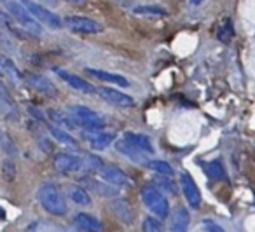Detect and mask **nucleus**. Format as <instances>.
Masks as SVG:
<instances>
[{
	"mask_svg": "<svg viewBox=\"0 0 255 232\" xmlns=\"http://www.w3.org/2000/svg\"><path fill=\"white\" fill-rule=\"evenodd\" d=\"M234 37V26L231 19H224L217 28V39L220 42H231V39Z\"/></svg>",
	"mask_w": 255,
	"mask_h": 232,
	"instance_id": "bb28decb",
	"label": "nucleus"
},
{
	"mask_svg": "<svg viewBox=\"0 0 255 232\" xmlns=\"http://www.w3.org/2000/svg\"><path fill=\"white\" fill-rule=\"evenodd\" d=\"M65 2H70V4H75V5H82V4H86V0H65Z\"/></svg>",
	"mask_w": 255,
	"mask_h": 232,
	"instance_id": "4c0bfd02",
	"label": "nucleus"
},
{
	"mask_svg": "<svg viewBox=\"0 0 255 232\" xmlns=\"http://www.w3.org/2000/svg\"><path fill=\"white\" fill-rule=\"evenodd\" d=\"M82 187L86 190H91V192H96L98 196L102 197H114L116 199L119 190L116 189L114 185L107 182H102V180H96V178H91V176H82Z\"/></svg>",
	"mask_w": 255,
	"mask_h": 232,
	"instance_id": "ddd939ff",
	"label": "nucleus"
},
{
	"mask_svg": "<svg viewBox=\"0 0 255 232\" xmlns=\"http://www.w3.org/2000/svg\"><path fill=\"white\" fill-rule=\"evenodd\" d=\"M203 227H205L206 232H226L219 224H217V222L208 220V218H206V220H203Z\"/></svg>",
	"mask_w": 255,
	"mask_h": 232,
	"instance_id": "c9c22d12",
	"label": "nucleus"
},
{
	"mask_svg": "<svg viewBox=\"0 0 255 232\" xmlns=\"http://www.w3.org/2000/svg\"><path fill=\"white\" fill-rule=\"evenodd\" d=\"M98 175L103 178V182L110 183V185H114V187H124V185H129V183H131L123 169H119L114 164H107V162L102 166Z\"/></svg>",
	"mask_w": 255,
	"mask_h": 232,
	"instance_id": "f8f14e48",
	"label": "nucleus"
},
{
	"mask_svg": "<svg viewBox=\"0 0 255 232\" xmlns=\"http://www.w3.org/2000/svg\"><path fill=\"white\" fill-rule=\"evenodd\" d=\"M142 201L145 204V208L159 220H166L170 217V203H168V197L163 194V190L157 189L154 183H147L142 187Z\"/></svg>",
	"mask_w": 255,
	"mask_h": 232,
	"instance_id": "f03ea898",
	"label": "nucleus"
},
{
	"mask_svg": "<svg viewBox=\"0 0 255 232\" xmlns=\"http://www.w3.org/2000/svg\"><path fill=\"white\" fill-rule=\"evenodd\" d=\"M205 0H191V4H194V5H199V4H203Z\"/></svg>",
	"mask_w": 255,
	"mask_h": 232,
	"instance_id": "58836bf2",
	"label": "nucleus"
},
{
	"mask_svg": "<svg viewBox=\"0 0 255 232\" xmlns=\"http://www.w3.org/2000/svg\"><path fill=\"white\" fill-rule=\"evenodd\" d=\"M37 197H39L42 208L47 213L54 215V217H63L67 215L68 204L65 199V192L53 182H44L40 183L39 190H37Z\"/></svg>",
	"mask_w": 255,
	"mask_h": 232,
	"instance_id": "f257e3e1",
	"label": "nucleus"
},
{
	"mask_svg": "<svg viewBox=\"0 0 255 232\" xmlns=\"http://www.w3.org/2000/svg\"><path fill=\"white\" fill-rule=\"evenodd\" d=\"M0 114L9 120H18V110L7 93H0Z\"/></svg>",
	"mask_w": 255,
	"mask_h": 232,
	"instance_id": "a878e982",
	"label": "nucleus"
},
{
	"mask_svg": "<svg viewBox=\"0 0 255 232\" xmlns=\"http://www.w3.org/2000/svg\"><path fill=\"white\" fill-rule=\"evenodd\" d=\"M23 4V7L40 23V25L47 26L51 30H61L63 28V19L58 14H54L53 11H49L47 7H44L40 2H33V0H19Z\"/></svg>",
	"mask_w": 255,
	"mask_h": 232,
	"instance_id": "20e7f679",
	"label": "nucleus"
},
{
	"mask_svg": "<svg viewBox=\"0 0 255 232\" xmlns=\"http://www.w3.org/2000/svg\"><path fill=\"white\" fill-rule=\"evenodd\" d=\"M0 68H2V72H4L5 77L11 79L14 84L21 86L23 82H25V74H21L19 68L16 67L14 61H12L9 56H5V54H0Z\"/></svg>",
	"mask_w": 255,
	"mask_h": 232,
	"instance_id": "6ab92c4d",
	"label": "nucleus"
},
{
	"mask_svg": "<svg viewBox=\"0 0 255 232\" xmlns=\"http://www.w3.org/2000/svg\"><path fill=\"white\" fill-rule=\"evenodd\" d=\"M145 166L150 169H154V171L161 173V175H164V176H173L175 175L173 168H171L166 161H161V159H149V161L145 162Z\"/></svg>",
	"mask_w": 255,
	"mask_h": 232,
	"instance_id": "cd10ccee",
	"label": "nucleus"
},
{
	"mask_svg": "<svg viewBox=\"0 0 255 232\" xmlns=\"http://www.w3.org/2000/svg\"><path fill=\"white\" fill-rule=\"evenodd\" d=\"M123 140L128 141V143L131 145V147L138 148V150L145 152V154H152L154 152V147H152V141L147 134H142V133H133V131H126L123 134Z\"/></svg>",
	"mask_w": 255,
	"mask_h": 232,
	"instance_id": "dca6fc26",
	"label": "nucleus"
},
{
	"mask_svg": "<svg viewBox=\"0 0 255 232\" xmlns=\"http://www.w3.org/2000/svg\"><path fill=\"white\" fill-rule=\"evenodd\" d=\"M154 185L157 187V189H166V190H170V192H173L175 194V185H173V182H171V178H159V176H157L156 178V183H154Z\"/></svg>",
	"mask_w": 255,
	"mask_h": 232,
	"instance_id": "f704fd0d",
	"label": "nucleus"
},
{
	"mask_svg": "<svg viewBox=\"0 0 255 232\" xmlns=\"http://www.w3.org/2000/svg\"><path fill=\"white\" fill-rule=\"evenodd\" d=\"M46 127H47V131H49V134L54 138L56 141H60V143H63V145H68V147H77V140H75L72 134H68L65 129H60V127H56V126H53V124H46Z\"/></svg>",
	"mask_w": 255,
	"mask_h": 232,
	"instance_id": "393cba45",
	"label": "nucleus"
},
{
	"mask_svg": "<svg viewBox=\"0 0 255 232\" xmlns=\"http://www.w3.org/2000/svg\"><path fill=\"white\" fill-rule=\"evenodd\" d=\"M84 72L91 77L98 79V81H103V82H109V84H114V86H119V88H128L129 86V81L123 75H117V74H110V72H105V70H96V68H84Z\"/></svg>",
	"mask_w": 255,
	"mask_h": 232,
	"instance_id": "f3484780",
	"label": "nucleus"
},
{
	"mask_svg": "<svg viewBox=\"0 0 255 232\" xmlns=\"http://www.w3.org/2000/svg\"><path fill=\"white\" fill-rule=\"evenodd\" d=\"M133 12L138 16H166L168 11L159 5H138L133 9Z\"/></svg>",
	"mask_w": 255,
	"mask_h": 232,
	"instance_id": "c85d7f7f",
	"label": "nucleus"
},
{
	"mask_svg": "<svg viewBox=\"0 0 255 232\" xmlns=\"http://www.w3.org/2000/svg\"><path fill=\"white\" fill-rule=\"evenodd\" d=\"M4 77V72H2V68H0V79Z\"/></svg>",
	"mask_w": 255,
	"mask_h": 232,
	"instance_id": "ea45409f",
	"label": "nucleus"
},
{
	"mask_svg": "<svg viewBox=\"0 0 255 232\" xmlns=\"http://www.w3.org/2000/svg\"><path fill=\"white\" fill-rule=\"evenodd\" d=\"M0 134H2V131H0Z\"/></svg>",
	"mask_w": 255,
	"mask_h": 232,
	"instance_id": "79ce46f5",
	"label": "nucleus"
},
{
	"mask_svg": "<svg viewBox=\"0 0 255 232\" xmlns=\"http://www.w3.org/2000/svg\"><path fill=\"white\" fill-rule=\"evenodd\" d=\"M25 81L32 86L35 91L42 93V95L49 96V98H56L58 96V88L54 86L53 81H49L47 77L40 74H35V72H25Z\"/></svg>",
	"mask_w": 255,
	"mask_h": 232,
	"instance_id": "6e6552de",
	"label": "nucleus"
},
{
	"mask_svg": "<svg viewBox=\"0 0 255 232\" xmlns=\"http://www.w3.org/2000/svg\"><path fill=\"white\" fill-rule=\"evenodd\" d=\"M26 109H28V112L32 114V116L35 117L37 120H40V122H46V124H47V120H46V114H42V112H40V110H37L35 107H26Z\"/></svg>",
	"mask_w": 255,
	"mask_h": 232,
	"instance_id": "e433bc0d",
	"label": "nucleus"
},
{
	"mask_svg": "<svg viewBox=\"0 0 255 232\" xmlns=\"http://www.w3.org/2000/svg\"><path fill=\"white\" fill-rule=\"evenodd\" d=\"M68 112H70L75 126H81L84 131H102L107 124L105 119H103L98 112L89 109V107L72 105V107H68Z\"/></svg>",
	"mask_w": 255,
	"mask_h": 232,
	"instance_id": "7ed1b4c3",
	"label": "nucleus"
},
{
	"mask_svg": "<svg viewBox=\"0 0 255 232\" xmlns=\"http://www.w3.org/2000/svg\"><path fill=\"white\" fill-rule=\"evenodd\" d=\"M116 150L119 152V154L129 157L131 161H135V162H143V164H145V162L149 161V159H147L145 152H142V150H138V148L131 147V145L128 143V141H124L123 138L116 141Z\"/></svg>",
	"mask_w": 255,
	"mask_h": 232,
	"instance_id": "5701e85b",
	"label": "nucleus"
},
{
	"mask_svg": "<svg viewBox=\"0 0 255 232\" xmlns=\"http://www.w3.org/2000/svg\"><path fill=\"white\" fill-rule=\"evenodd\" d=\"M7 9H9V14L16 19V23H19V26L25 28L30 35H33V37L42 35V25H40V23L37 21V19L33 18V16L30 14L25 7H23L21 2H18V0H11V2H7Z\"/></svg>",
	"mask_w": 255,
	"mask_h": 232,
	"instance_id": "39448f33",
	"label": "nucleus"
},
{
	"mask_svg": "<svg viewBox=\"0 0 255 232\" xmlns=\"http://www.w3.org/2000/svg\"><path fill=\"white\" fill-rule=\"evenodd\" d=\"M47 117L51 119V122H54V126L60 129H74L75 122L72 119V116H68V112L61 109H49L47 110Z\"/></svg>",
	"mask_w": 255,
	"mask_h": 232,
	"instance_id": "b1692460",
	"label": "nucleus"
},
{
	"mask_svg": "<svg viewBox=\"0 0 255 232\" xmlns=\"http://www.w3.org/2000/svg\"><path fill=\"white\" fill-rule=\"evenodd\" d=\"M205 173L210 176L212 180H220L224 176V168L220 164V161H212V162H205Z\"/></svg>",
	"mask_w": 255,
	"mask_h": 232,
	"instance_id": "7c9ffc66",
	"label": "nucleus"
},
{
	"mask_svg": "<svg viewBox=\"0 0 255 232\" xmlns=\"http://www.w3.org/2000/svg\"><path fill=\"white\" fill-rule=\"evenodd\" d=\"M53 166L61 175H75V173H81L86 168L84 159H81L79 155L68 154V152H60V154L54 155Z\"/></svg>",
	"mask_w": 255,
	"mask_h": 232,
	"instance_id": "423d86ee",
	"label": "nucleus"
},
{
	"mask_svg": "<svg viewBox=\"0 0 255 232\" xmlns=\"http://www.w3.org/2000/svg\"><path fill=\"white\" fill-rule=\"evenodd\" d=\"M44 2H49V4H53V2H54V0H44Z\"/></svg>",
	"mask_w": 255,
	"mask_h": 232,
	"instance_id": "a19ab883",
	"label": "nucleus"
},
{
	"mask_svg": "<svg viewBox=\"0 0 255 232\" xmlns=\"http://www.w3.org/2000/svg\"><path fill=\"white\" fill-rule=\"evenodd\" d=\"M82 138L89 143L93 150H105L110 143L116 141V134L107 131H82Z\"/></svg>",
	"mask_w": 255,
	"mask_h": 232,
	"instance_id": "9b49d317",
	"label": "nucleus"
},
{
	"mask_svg": "<svg viewBox=\"0 0 255 232\" xmlns=\"http://www.w3.org/2000/svg\"><path fill=\"white\" fill-rule=\"evenodd\" d=\"M142 232H164L161 222L154 217H145L142 222Z\"/></svg>",
	"mask_w": 255,
	"mask_h": 232,
	"instance_id": "473e14b6",
	"label": "nucleus"
},
{
	"mask_svg": "<svg viewBox=\"0 0 255 232\" xmlns=\"http://www.w3.org/2000/svg\"><path fill=\"white\" fill-rule=\"evenodd\" d=\"M180 187H182V192H184L185 199H187L189 206H192L194 210H198L201 206V192H199L198 185L196 182L192 180V176L189 173H180Z\"/></svg>",
	"mask_w": 255,
	"mask_h": 232,
	"instance_id": "9d476101",
	"label": "nucleus"
},
{
	"mask_svg": "<svg viewBox=\"0 0 255 232\" xmlns=\"http://www.w3.org/2000/svg\"><path fill=\"white\" fill-rule=\"evenodd\" d=\"M0 23H2V25L11 32V35L18 40H28L30 37H33V35H30L25 28H21L19 25H16V21L12 19V16L9 14V12L2 11V9H0Z\"/></svg>",
	"mask_w": 255,
	"mask_h": 232,
	"instance_id": "412c9836",
	"label": "nucleus"
},
{
	"mask_svg": "<svg viewBox=\"0 0 255 232\" xmlns=\"http://www.w3.org/2000/svg\"><path fill=\"white\" fill-rule=\"evenodd\" d=\"M0 148H2V150H4L5 154H9V155L18 154V148H16L14 141H12L11 138L4 133V131H2V134H0Z\"/></svg>",
	"mask_w": 255,
	"mask_h": 232,
	"instance_id": "72a5a7b5",
	"label": "nucleus"
},
{
	"mask_svg": "<svg viewBox=\"0 0 255 232\" xmlns=\"http://www.w3.org/2000/svg\"><path fill=\"white\" fill-rule=\"evenodd\" d=\"M189 225H191V215L187 208L177 206L170 218V232H189Z\"/></svg>",
	"mask_w": 255,
	"mask_h": 232,
	"instance_id": "2eb2a0df",
	"label": "nucleus"
},
{
	"mask_svg": "<svg viewBox=\"0 0 255 232\" xmlns=\"http://www.w3.org/2000/svg\"><path fill=\"white\" fill-rule=\"evenodd\" d=\"M0 49L4 53H18V47L14 44V37L7 35V33L0 32Z\"/></svg>",
	"mask_w": 255,
	"mask_h": 232,
	"instance_id": "2f4dec72",
	"label": "nucleus"
},
{
	"mask_svg": "<svg viewBox=\"0 0 255 232\" xmlns=\"http://www.w3.org/2000/svg\"><path fill=\"white\" fill-rule=\"evenodd\" d=\"M0 173H2V178L7 183L14 182L16 180V164L12 159H4L2 161V168H0Z\"/></svg>",
	"mask_w": 255,
	"mask_h": 232,
	"instance_id": "c756f323",
	"label": "nucleus"
},
{
	"mask_svg": "<svg viewBox=\"0 0 255 232\" xmlns=\"http://www.w3.org/2000/svg\"><path fill=\"white\" fill-rule=\"evenodd\" d=\"M65 194L74 201L75 204H81V206H89L91 204V196L89 192L79 183H68L65 187Z\"/></svg>",
	"mask_w": 255,
	"mask_h": 232,
	"instance_id": "4be33fe9",
	"label": "nucleus"
},
{
	"mask_svg": "<svg viewBox=\"0 0 255 232\" xmlns=\"http://www.w3.org/2000/svg\"><path fill=\"white\" fill-rule=\"evenodd\" d=\"M74 222L82 232H102L103 231L102 222L89 213H77L74 217Z\"/></svg>",
	"mask_w": 255,
	"mask_h": 232,
	"instance_id": "aec40b11",
	"label": "nucleus"
},
{
	"mask_svg": "<svg viewBox=\"0 0 255 232\" xmlns=\"http://www.w3.org/2000/svg\"><path fill=\"white\" fill-rule=\"evenodd\" d=\"M112 211L116 213V217L126 225H131L133 220H135V211H133L129 201H126V199H114Z\"/></svg>",
	"mask_w": 255,
	"mask_h": 232,
	"instance_id": "a211bd4d",
	"label": "nucleus"
},
{
	"mask_svg": "<svg viewBox=\"0 0 255 232\" xmlns=\"http://www.w3.org/2000/svg\"><path fill=\"white\" fill-rule=\"evenodd\" d=\"M53 70L56 72V75L61 79V81H65L68 86H72V88L77 89V91L86 93V95L96 93V86H93V84H89V82L82 81L79 75L72 74V72H68V70H61V68H53Z\"/></svg>",
	"mask_w": 255,
	"mask_h": 232,
	"instance_id": "4468645a",
	"label": "nucleus"
},
{
	"mask_svg": "<svg viewBox=\"0 0 255 232\" xmlns=\"http://www.w3.org/2000/svg\"><path fill=\"white\" fill-rule=\"evenodd\" d=\"M63 25L68 26L72 32L77 33H100L103 32V25L86 16H67L63 19Z\"/></svg>",
	"mask_w": 255,
	"mask_h": 232,
	"instance_id": "0eeeda50",
	"label": "nucleus"
},
{
	"mask_svg": "<svg viewBox=\"0 0 255 232\" xmlns=\"http://www.w3.org/2000/svg\"><path fill=\"white\" fill-rule=\"evenodd\" d=\"M96 93H100L103 100L107 103L114 107H121V109H128V107L135 105V100L131 98L129 95H124V93L117 91L114 88H107V86H102V88H96Z\"/></svg>",
	"mask_w": 255,
	"mask_h": 232,
	"instance_id": "1a4fd4ad",
	"label": "nucleus"
}]
</instances>
